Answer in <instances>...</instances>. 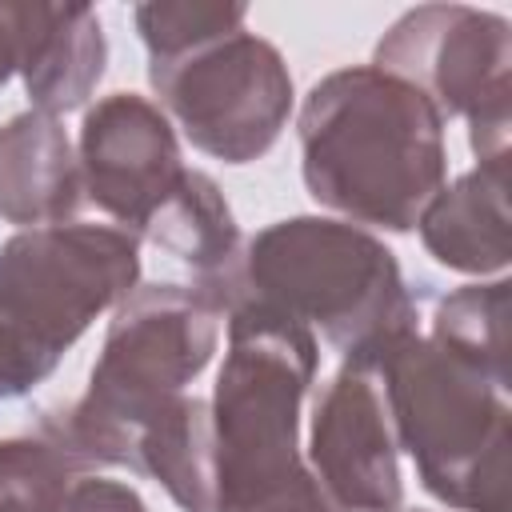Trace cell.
I'll return each mask as SVG.
<instances>
[{
    "instance_id": "6da1fadb",
    "label": "cell",
    "mask_w": 512,
    "mask_h": 512,
    "mask_svg": "<svg viewBox=\"0 0 512 512\" xmlns=\"http://www.w3.org/2000/svg\"><path fill=\"white\" fill-rule=\"evenodd\" d=\"M296 136L308 196L356 228L412 232L448 184L444 116L376 64L320 76L300 104Z\"/></svg>"
},
{
    "instance_id": "7a4b0ae2",
    "label": "cell",
    "mask_w": 512,
    "mask_h": 512,
    "mask_svg": "<svg viewBox=\"0 0 512 512\" xmlns=\"http://www.w3.org/2000/svg\"><path fill=\"white\" fill-rule=\"evenodd\" d=\"M228 348L212 388V512H340L300 456V404L316 380L320 340L260 304L228 316Z\"/></svg>"
},
{
    "instance_id": "3957f363",
    "label": "cell",
    "mask_w": 512,
    "mask_h": 512,
    "mask_svg": "<svg viewBox=\"0 0 512 512\" xmlns=\"http://www.w3.org/2000/svg\"><path fill=\"white\" fill-rule=\"evenodd\" d=\"M220 312L188 284H136L108 320L80 400L44 408L36 428L88 472L128 468L136 436L212 364Z\"/></svg>"
},
{
    "instance_id": "277c9868",
    "label": "cell",
    "mask_w": 512,
    "mask_h": 512,
    "mask_svg": "<svg viewBox=\"0 0 512 512\" xmlns=\"http://www.w3.org/2000/svg\"><path fill=\"white\" fill-rule=\"evenodd\" d=\"M244 304L320 332L344 364L364 368L416 332L420 316L396 252L376 232L332 216H288L260 228L244 256Z\"/></svg>"
},
{
    "instance_id": "5b68a950",
    "label": "cell",
    "mask_w": 512,
    "mask_h": 512,
    "mask_svg": "<svg viewBox=\"0 0 512 512\" xmlns=\"http://www.w3.org/2000/svg\"><path fill=\"white\" fill-rule=\"evenodd\" d=\"M384 388L396 448L428 496L456 512H508L512 380L484 372L420 328L372 368Z\"/></svg>"
},
{
    "instance_id": "8992f818",
    "label": "cell",
    "mask_w": 512,
    "mask_h": 512,
    "mask_svg": "<svg viewBox=\"0 0 512 512\" xmlns=\"http://www.w3.org/2000/svg\"><path fill=\"white\" fill-rule=\"evenodd\" d=\"M140 284V240L116 224L24 228L0 244V404L44 384L64 352Z\"/></svg>"
},
{
    "instance_id": "52a82bcc",
    "label": "cell",
    "mask_w": 512,
    "mask_h": 512,
    "mask_svg": "<svg viewBox=\"0 0 512 512\" xmlns=\"http://www.w3.org/2000/svg\"><path fill=\"white\" fill-rule=\"evenodd\" d=\"M376 68L408 80L444 116L468 124L480 160L508 156L512 128V24L472 4L408 8L376 40Z\"/></svg>"
},
{
    "instance_id": "ba28073f",
    "label": "cell",
    "mask_w": 512,
    "mask_h": 512,
    "mask_svg": "<svg viewBox=\"0 0 512 512\" xmlns=\"http://www.w3.org/2000/svg\"><path fill=\"white\" fill-rule=\"evenodd\" d=\"M148 84L184 140L224 164L260 160L296 108L292 72L280 48L248 28L168 64H148Z\"/></svg>"
},
{
    "instance_id": "9c48e42d",
    "label": "cell",
    "mask_w": 512,
    "mask_h": 512,
    "mask_svg": "<svg viewBox=\"0 0 512 512\" xmlns=\"http://www.w3.org/2000/svg\"><path fill=\"white\" fill-rule=\"evenodd\" d=\"M76 164L84 196L136 240L184 176L172 120L156 100L140 92L100 96L84 112Z\"/></svg>"
},
{
    "instance_id": "30bf717a",
    "label": "cell",
    "mask_w": 512,
    "mask_h": 512,
    "mask_svg": "<svg viewBox=\"0 0 512 512\" xmlns=\"http://www.w3.org/2000/svg\"><path fill=\"white\" fill-rule=\"evenodd\" d=\"M308 468L340 512H396L404 504L400 448L380 376L340 364L312 404Z\"/></svg>"
},
{
    "instance_id": "8fae6325",
    "label": "cell",
    "mask_w": 512,
    "mask_h": 512,
    "mask_svg": "<svg viewBox=\"0 0 512 512\" xmlns=\"http://www.w3.org/2000/svg\"><path fill=\"white\" fill-rule=\"evenodd\" d=\"M16 32V72L36 112L64 116L88 104L108 64L100 12L88 4H8Z\"/></svg>"
},
{
    "instance_id": "7c38bea8",
    "label": "cell",
    "mask_w": 512,
    "mask_h": 512,
    "mask_svg": "<svg viewBox=\"0 0 512 512\" xmlns=\"http://www.w3.org/2000/svg\"><path fill=\"white\" fill-rule=\"evenodd\" d=\"M140 240L164 248L172 260L188 268V288L200 292L220 316L244 304V256L248 240L220 192V184L200 172L184 168L176 192L156 208L144 224Z\"/></svg>"
},
{
    "instance_id": "4fadbf2b",
    "label": "cell",
    "mask_w": 512,
    "mask_h": 512,
    "mask_svg": "<svg viewBox=\"0 0 512 512\" xmlns=\"http://www.w3.org/2000/svg\"><path fill=\"white\" fill-rule=\"evenodd\" d=\"M84 200L76 144L36 108L0 124V220L24 228L68 224Z\"/></svg>"
},
{
    "instance_id": "5bb4252c",
    "label": "cell",
    "mask_w": 512,
    "mask_h": 512,
    "mask_svg": "<svg viewBox=\"0 0 512 512\" xmlns=\"http://www.w3.org/2000/svg\"><path fill=\"white\" fill-rule=\"evenodd\" d=\"M428 256L464 276H504L508 240V156L480 160L472 172L444 184L416 220Z\"/></svg>"
},
{
    "instance_id": "9a60e30c",
    "label": "cell",
    "mask_w": 512,
    "mask_h": 512,
    "mask_svg": "<svg viewBox=\"0 0 512 512\" xmlns=\"http://www.w3.org/2000/svg\"><path fill=\"white\" fill-rule=\"evenodd\" d=\"M128 472L156 480L184 512L216 508V436L212 404L200 396H180L160 420H152L132 448Z\"/></svg>"
},
{
    "instance_id": "2e32d148",
    "label": "cell",
    "mask_w": 512,
    "mask_h": 512,
    "mask_svg": "<svg viewBox=\"0 0 512 512\" xmlns=\"http://www.w3.org/2000/svg\"><path fill=\"white\" fill-rule=\"evenodd\" d=\"M508 276L488 284H464L448 292L436 312L428 336L452 348L456 356L480 364L484 372L512 380V352H508Z\"/></svg>"
},
{
    "instance_id": "e0dca14e",
    "label": "cell",
    "mask_w": 512,
    "mask_h": 512,
    "mask_svg": "<svg viewBox=\"0 0 512 512\" xmlns=\"http://www.w3.org/2000/svg\"><path fill=\"white\" fill-rule=\"evenodd\" d=\"M80 476L92 472L40 428L0 440V512H60Z\"/></svg>"
},
{
    "instance_id": "ac0fdd59",
    "label": "cell",
    "mask_w": 512,
    "mask_h": 512,
    "mask_svg": "<svg viewBox=\"0 0 512 512\" xmlns=\"http://www.w3.org/2000/svg\"><path fill=\"white\" fill-rule=\"evenodd\" d=\"M136 32L148 48V64H168L184 52H196L220 36H232L248 20V4H212V0H148L132 8Z\"/></svg>"
},
{
    "instance_id": "d6986e66",
    "label": "cell",
    "mask_w": 512,
    "mask_h": 512,
    "mask_svg": "<svg viewBox=\"0 0 512 512\" xmlns=\"http://www.w3.org/2000/svg\"><path fill=\"white\" fill-rule=\"evenodd\" d=\"M60 512H148V504L140 500V492L132 484L92 472V476H80L68 488Z\"/></svg>"
},
{
    "instance_id": "ffe728a7",
    "label": "cell",
    "mask_w": 512,
    "mask_h": 512,
    "mask_svg": "<svg viewBox=\"0 0 512 512\" xmlns=\"http://www.w3.org/2000/svg\"><path fill=\"white\" fill-rule=\"evenodd\" d=\"M16 76V32L8 20V4H0V88Z\"/></svg>"
},
{
    "instance_id": "44dd1931",
    "label": "cell",
    "mask_w": 512,
    "mask_h": 512,
    "mask_svg": "<svg viewBox=\"0 0 512 512\" xmlns=\"http://www.w3.org/2000/svg\"><path fill=\"white\" fill-rule=\"evenodd\" d=\"M396 512H424V508H396Z\"/></svg>"
}]
</instances>
